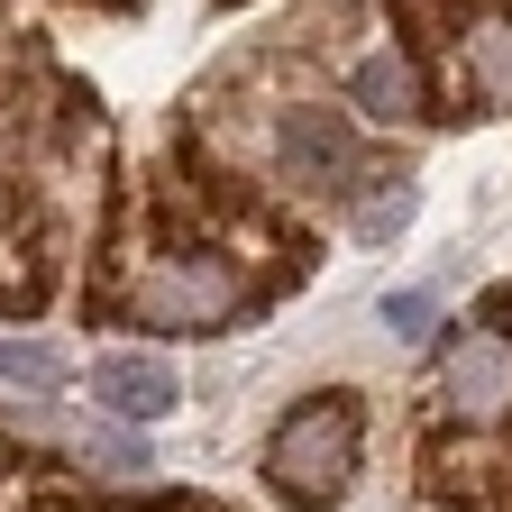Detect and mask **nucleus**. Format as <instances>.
<instances>
[{
  "instance_id": "f257e3e1",
  "label": "nucleus",
  "mask_w": 512,
  "mask_h": 512,
  "mask_svg": "<svg viewBox=\"0 0 512 512\" xmlns=\"http://www.w3.org/2000/svg\"><path fill=\"white\" fill-rule=\"evenodd\" d=\"M110 302L128 320H147V330H229L247 311V275L220 247H147V256H128Z\"/></svg>"
},
{
  "instance_id": "f03ea898",
  "label": "nucleus",
  "mask_w": 512,
  "mask_h": 512,
  "mask_svg": "<svg viewBox=\"0 0 512 512\" xmlns=\"http://www.w3.org/2000/svg\"><path fill=\"white\" fill-rule=\"evenodd\" d=\"M357 476V403L348 394H320L302 403L275 439H266V485L293 503V512H320V503H339Z\"/></svg>"
},
{
  "instance_id": "7ed1b4c3",
  "label": "nucleus",
  "mask_w": 512,
  "mask_h": 512,
  "mask_svg": "<svg viewBox=\"0 0 512 512\" xmlns=\"http://www.w3.org/2000/svg\"><path fill=\"white\" fill-rule=\"evenodd\" d=\"M439 384H448V412H458V421H476V430L503 421L512 412V339L503 330H458Z\"/></svg>"
},
{
  "instance_id": "20e7f679",
  "label": "nucleus",
  "mask_w": 512,
  "mask_h": 512,
  "mask_svg": "<svg viewBox=\"0 0 512 512\" xmlns=\"http://www.w3.org/2000/svg\"><path fill=\"white\" fill-rule=\"evenodd\" d=\"M284 183H302V192H348V183H366L357 138H348L330 110H293L284 119Z\"/></svg>"
},
{
  "instance_id": "39448f33",
  "label": "nucleus",
  "mask_w": 512,
  "mask_h": 512,
  "mask_svg": "<svg viewBox=\"0 0 512 512\" xmlns=\"http://www.w3.org/2000/svg\"><path fill=\"white\" fill-rule=\"evenodd\" d=\"M92 403H101L110 421H165V412L183 403V384H174V366L147 357V348H110V357L92 366Z\"/></svg>"
},
{
  "instance_id": "423d86ee",
  "label": "nucleus",
  "mask_w": 512,
  "mask_h": 512,
  "mask_svg": "<svg viewBox=\"0 0 512 512\" xmlns=\"http://www.w3.org/2000/svg\"><path fill=\"white\" fill-rule=\"evenodd\" d=\"M46 293V266H37V220L19 211V192L0 183V311H28Z\"/></svg>"
},
{
  "instance_id": "0eeeda50",
  "label": "nucleus",
  "mask_w": 512,
  "mask_h": 512,
  "mask_svg": "<svg viewBox=\"0 0 512 512\" xmlns=\"http://www.w3.org/2000/svg\"><path fill=\"white\" fill-rule=\"evenodd\" d=\"M348 92H357V110H366V119H384V128L421 110V92H412V64H403V55H357Z\"/></svg>"
},
{
  "instance_id": "6e6552de",
  "label": "nucleus",
  "mask_w": 512,
  "mask_h": 512,
  "mask_svg": "<svg viewBox=\"0 0 512 512\" xmlns=\"http://www.w3.org/2000/svg\"><path fill=\"white\" fill-rule=\"evenodd\" d=\"M458 83H467V101H512V19L476 28V46L458 55Z\"/></svg>"
},
{
  "instance_id": "1a4fd4ad",
  "label": "nucleus",
  "mask_w": 512,
  "mask_h": 512,
  "mask_svg": "<svg viewBox=\"0 0 512 512\" xmlns=\"http://www.w3.org/2000/svg\"><path fill=\"white\" fill-rule=\"evenodd\" d=\"M55 375H64V357L46 348V339H0V384H37V394H55Z\"/></svg>"
},
{
  "instance_id": "9d476101",
  "label": "nucleus",
  "mask_w": 512,
  "mask_h": 512,
  "mask_svg": "<svg viewBox=\"0 0 512 512\" xmlns=\"http://www.w3.org/2000/svg\"><path fill=\"white\" fill-rule=\"evenodd\" d=\"M430 320H439V293H430V284H403V293H384V330H394V339H421Z\"/></svg>"
},
{
  "instance_id": "9b49d317",
  "label": "nucleus",
  "mask_w": 512,
  "mask_h": 512,
  "mask_svg": "<svg viewBox=\"0 0 512 512\" xmlns=\"http://www.w3.org/2000/svg\"><path fill=\"white\" fill-rule=\"evenodd\" d=\"M110 10H119V0H110Z\"/></svg>"
}]
</instances>
